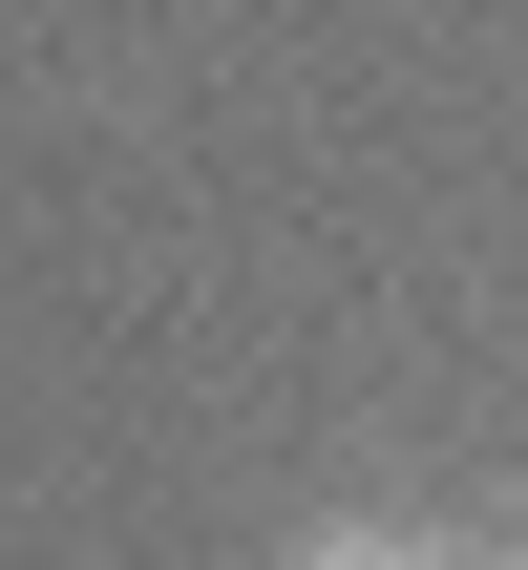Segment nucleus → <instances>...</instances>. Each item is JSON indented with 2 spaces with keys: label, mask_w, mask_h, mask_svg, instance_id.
<instances>
[{
  "label": "nucleus",
  "mask_w": 528,
  "mask_h": 570,
  "mask_svg": "<svg viewBox=\"0 0 528 570\" xmlns=\"http://www.w3.org/2000/svg\"><path fill=\"white\" fill-rule=\"evenodd\" d=\"M296 570H444V550H402V529H317Z\"/></svg>",
  "instance_id": "f257e3e1"
}]
</instances>
